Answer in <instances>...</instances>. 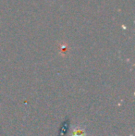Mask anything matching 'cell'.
<instances>
[{
    "label": "cell",
    "mask_w": 135,
    "mask_h": 136,
    "mask_svg": "<svg viewBox=\"0 0 135 136\" xmlns=\"http://www.w3.org/2000/svg\"><path fill=\"white\" fill-rule=\"evenodd\" d=\"M74 136H83L82 135V131L80 132V131H76L74 132Z\"/></svg>",
    "instance_id": "1"
}]
</instances>
